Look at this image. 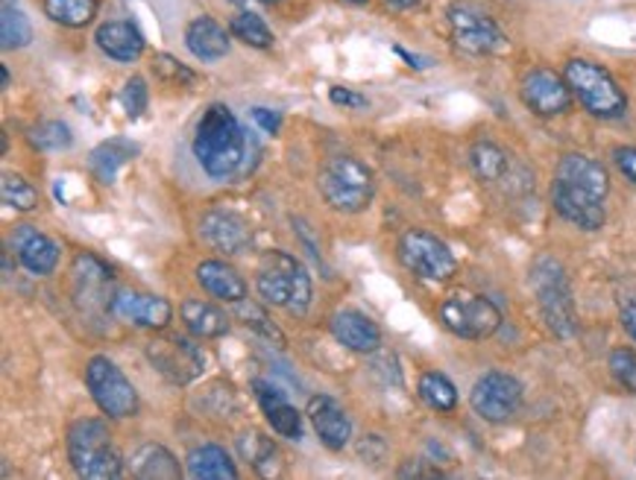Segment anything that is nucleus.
<instances>
[{"instance_id":"2eb2a0df","label":"nucleus","mask_w":636,"mask_h":480,"mask_svg":"<svg viewBox=\"0 0 636 480\" xmlns=\"http://www.w3.org/2000/svg\"><path fill=\"white\" fill-rule=\"evenodd\" d=\"M109 311L120 317L124 322H132L138 329H168L173 308L168 299L153 294H141V290H118L109 299Z\"/></svg>"},{"instance_id":"a211bd4d","label":"nucleus","mask_w":636,"mask_h":480,"mask_svg":"<svg viewBox=\"0 0 636 480\" xmlns=\"http://www.w3.org/2000/svg\"><path fill=\"white\" fill-rule=\"evenodd\" d=\"M253 390L264 416H267V422L273 425V430L285 439H303V416H299L297 407L285 398V393L264 378H255Z\"/></svg>"},{"instance_id":"aec40b11","label":"nucleus","mask_w":636,"mask_h":480,"mask_svg":"<svg viewBox=\"0 0 636 480\" xmlns=\"http://www.w3.org/2000/svg\"><path fill=\"white\" fill-rule=\"evenodd\" d=\"M331 334L340 345H347L349 352L373 354L382 345V331L370 317L361 311H338L329 322Z\"/></svg>"},{"instance_id":"37998d69","label":"nucleus","mask_w":636,"mask_h":480,"mask_svg":"<svg viewBox=\"0 0 636 480\" xmlns=\"http://www.w3.org/2000/svg\"><path fill=\"white\" fill-rule=\"evenodd\" d=\"M329 100L335 103V106H349V109H364L367 106L364 97L356 92H349V88H331Z\"/></svg>"},{"instance_id":"e433bc0d","label":"nucleus","mask_w":636,"mask_h":480,"mask_svg":"<svg viewBox=\"0 0 636 480\" xmlns=\"http://www.w3.org/2000/svg\"><path fill=\"white\" fill-rule=\"evenodd\" d=\"M0 194H3V203L15 211H33L39 205V191L24 177H15V173H3Z\"/></svg>"},{"instance_id":"72a5a7b5","label":"nucleus","mask_w":636,"mask_h":480,"mask_svg":"<svg viewBox=\"0 0 636 480\" xmlns=\"http://www.w3.org/2000/svg\"><path fill=\"white\" fill-rule=\"evenodd\" d=\"M235 313H239V320L244 322L246 329L255 331L258 338H264L267 343L273 345H285V334L279 331V326L267 317V311H264L262 305L250 302V299H241V302H235Z\"/></svg>"},{"instance_id":"09e8293b","label":"nucleus","mask_w":636,"mask_h":480,"mask_svg":"<svg viewBox=\"0 0 636 480\" xmlns=\"http://www.w3.org/2000/svg\"><path fill=\"white\" fill-rule=\"evenodd\" d=\"M262 3H282V0H262Z\"/></svg>"},{"instance_id":"f8f14e48","label":"nucleus","mask_w":636,"mask_h":480,"mask_svg":"<svg viewBox=\"0 0 636 480\" xmlns=\"http://www.w3.org/2000/svg\"><path fill=\"white\" fill-rule=\"evenodd\" d=\"M147 358L170 384H191L205 366L203 352L186 338H161L147 345Z\"/></svg>"},{"instance_id":"cd10ccee","label":"nucleus","mask_w":636,"mask_h":480,"mask_svg":"<svg viewBox=\"0 0 636 480\" xmlns=\"http://www.w3.org/2000/svg\"><path fill=\"white\" fill-rule=\"evenodd\" d=\"M188 474L197 480H235L239 469L230 460V455L221 446H200L194 448L186 460Z\"/></svg>"},{"instance_id":"7c9ffc66","label":"nucleus","mask_w":636,"mask_h":480,"mask_svg":"<svg viewBox=\"0 0 636 480\" xmlns=\"http://www.w3.org/2000/svg\"><path fill=\"white\" fill-rule=\"evenodd\" d=\"M44 12L51 21L71 30L92 24L97 15V0H44Z\"/></svg>"},{"instance_id":"2f4dec72","label":"nucleus","mask_w":636,"mask_h":480,"mask_svg":"<svg viewBox=\"0 0 636 480\" xmlns=\"http://www.w3.org/2000/svg\"><path fill=\"white\" fill-rule=\"evenodd\" d=\"M469 164L476 170L484 182H499L508 173V156L499 143L492 141H476L469 150Z\"/></svg>"},{"instance_id":"6e6552de","label":"nucleus","mask_w":636,"mask_h":480,"mask_svg":"<svg viewBox=\"0 0 636 480\" xmlns=\"http://www.w3.org/2000/svg\"><path fill=\"white\" fill-rule=\"evenodd\" d=\"M399 262L425 281H449L458 270L449 246L425 228H411L399 237Z\"/></svg>"},{"instance_id":"de8ad7c7","label":"nucleus","mask_w":636,"mask_h":480,"mask_svg":"<svg viewBox=\"0 0 636 480\" xmlns=\"http://www.w3.org/2000/svg\"><path fill=\"white\" fill-rule=\"evenodd\" d=\"M343 3H356V7H361V3H367V0H343Z\"/></svg>"},{"instance_id":"20e7f679","label":"nucleus","mask_w":636,"mask_h":480,"mask_svg":"<svg viewBox=\"0 0 636 480\" xmlns=\"http://www.w3.org/2000/svg\"><path fill=\"white\" fill-rule=\"evenodd\" d=\"M531 287H534L537 305L543 313L545 326L554 338L569 340L577 334V313L572 302V287H569L563 264L554 258H537L531 267Z\"/></svg>"},{"instance_id":"412c9836","label":"nucleus","mask_w":636,"mask_h":480,"mask_svg":"<svg viewBox=\"0 0 636 480\" xmlns=\"http://www.w3.org/2000/svg\"><path fill=\"white\" fill-rule=\"evenodd\" d=\"M554 179L581 188V191H590V194L602 196V200H607V194H611V177H607V170L595 159H590V156H581V152L563 156V159L558 161Z\"/></svg>"},{"instance_id":"c9c22d12","label":"nucleus","mask_w":636,"mask_h":480,"mask_svg":"<svg viewBox=\"0 0 636 480\" xmlns=\"http://www.w3.org/2000/svg\"><path fill=\"white\" fill-rule=\"evenodd\" d=\"M30 143H33L35 150L62 152L71 150L74 136H71L68 124H62V120H47V124H39L35 129H30Z\"/></svg>"},{"instance_id":"c03bdc74","label":"nucleus","mask_w":636,"mask_h":480,"mask_svg":"<svg viewBox=\"0 0 636 480\" xmlns=\"http://www.w3.org/2000/svg\"><path fill=\"white\" fill-rule=\"evenodd\" d=\"M622 329L628 331V338L636 343V302H628L622 308Z\"/></svg>"},{"instance_id":"49530a36","label":"nucleus","mask_w":636,"mask_h":480,"mask_svg":"<svg viewBox=\"0 0 636 480\" xmlns=\"http://www.w3.org/2000/svg\"><path fill=\"white\" fill-rule=\"evenodd\" d=\"M393 9H411V7H416L420 0H388Z\"/></svg>"},{"instance_id":"f257e3e1","label":"nucleus","mask_w":636,"mask_h":480,"mask_svg":"<svg viewBox=\"0 0 636 480\" xmlns=\"http://www.w3.org/2000/svg\"><path fill=\"white\" fill-rule=\"evenodd\" d=\"M194 156L212 179H230L244 168L246 132L230 106L212 103L194 132Z\"/></svg>"},{"instance_id":"0eeeda50","label":"nucleus","mask_w":636,"mask_h":480,"mask_svg":"<svg viewBox=\"0 0 636 480\" xmlns=\"http://www.w3.org/2000/svg\"><path fill=\"white\" fill-rule=\"evenodd\" d=\"M85 384H88L94 405L100 407L106 416H112V419H127V416L138 410L136 387L129 384L127 375L109 358L97 354V358L88 361V366H85Z\"/></svg>"},{"instance_id":"c756f323","label":"nucleus","mask_w":636,"mask_h":480,"mask_svg":"<svg viewBox=\"0 0 636 480\" xmlns=\"http://www.w3.org/2000/svg\"><path fill=\"white\" fill-rule=\"evenodd\" d=\"M416 393H420L425 405L437 413H452L458 407V390H455V384L443 372H425L423 378H420Z\"/></svg>"},{"instance_id":"dca6fc26","label":"nucleus","mask_w":636,"mask_h":480,"mask_svg":"<svg viewBox=\"0 0 636 480\" xmlns=\"http://www.w3.org/2000/svg\"><path fill=\"white\" fill-rule=\"evenodd\" d=\"M200 235H203L218 253L226 255H241L253 246V232L246 226V220L239 217V214H232V211H205L203 220H200Z\"/></svg>"},{"instance_id":"f3484780","label":"nucleus","mask_w":636,"mask_h":480,"mask_svg":"<svg viewBox=\"0 0 636 480\" xmlns=\"http://www.w3.org/2000/svg\"><path fill=\"white\" fill-rule=\"evenodd\" d=\"M9 244L18 253V262L33 276H51L60 264V246L35 226H15L9 235Z\"/></svg>"},{"instance_id":"4c0bfd02","label":"nucleus","mask_w":636,"mask_h":480,"mask_svg":"<svg viewBox=\"0 0 636 480\" xmlns=\"http://www.w3.org/2000/svg\"><path fill=\"white\" fill-rule=\"evenodd\" d=\"M611 372L622 387L636 396V352L634 349H613L611 352Z\"/></svg>"},{"instance_id":"473e14b6","label":"nucleus","mask_w":636,"mask_h":480,"mask_svg":"<svg viewBox=\"0 0 636 480\" xmlns=\"http://www.w3.org/2000/svg\"><path fill=\"white\" fill-rule=\"evenodd\" d=\"M0 42L3 51H15V47H26L33 42V26L30 18L18 7H12V0H3V15H0Z\"/></svg>"},{"instance_id":"39448f33","label":"nucleus","mask_w":636,"mask_h":480,"mask_svg":"<svg viewBox=\"0 0 636 480\" xmlns=\"http://www.w3.org/2000/svg\"><path fill=\"white\" fill-rule=\"evenodd\" d=\"M563 76H566L577 103L595 118L616 120L628 111V97L619 88V83L613 79L611 71H604L602 65L590 60H569Z\"/></svg>"},{"instance_id":"423d86ee","label":"nucleus","mask_w":636,"mask_h":480,"mask_svg":"<svg viewBox=\"0 0 636 480\" xmlns=\"http://www.w3.org/2000/svg\"><path fill=\"white\" fill-rule=\"evenodd\" d=\"M317 182H320L322 200L343 214H358L373 203V173L352 156H335L326 161Z\"/></svg>"},{"instance_id":"7ed1b4c3","label":"nucleus","mask_w":636,"mask_h":480,"mask_svg":"<svg viewBox=\"0 0 636 480\" xmlns=\"http://www.w3.org/2000/svg\"><path fill=\"white\" fill-rule=\"evenodd\" d=\"M68 457L80 478L115 480L124 474V460L118 448L112 446L106 422L80 419L68 430Z\"/></svg>"},{"instance_id":"4468645a","label":"nucleus","mask_w":636,"mask_h":480,"mask_svg":"<svg viewBox=\"0 0 636 480\" xmlns=\"http://www.w3.org/2000/svg\"><path fill=\"white\" fill-rule=\"evenodd\" d=\"M552 205L566 223L584 228V232L602 228L604 220H607L602 196L590 194V191H581V188L569 185V182H560V179H554L552 185Z\"/></svg>"},{"instance_id":"a878e982","label":"nucleus","mask_w":636,"mask_h":480,"mask_svg":"<svg viewBox=\"0 0 636 480\" xmlns=\"http://www.w3.org/2000/svg\"><path fill=\"white\" fill-rule=\"evenodd\" d=\"M136 152H138L136 143L124 141V138H115V141H106L100 143V147H94L92 156H88V170H92L94 179H97L100 185H112L115 177H118V170L124 168Z\"/></svg>"},{"instance_id":"bb28decb","label":"nucleus","mask_w":636,"mask_h":480,"mask_svg":"<svg viewBox=\"0 0 636 480\" xmlns=\"http://www.w3.org/2000/svg\"><path fill=\"white\" fill-rule=\"evenodd\" d=\"M129 469H132L136 478L145 480H177L182 474L177 457L170 455L165 446H156V442L138 448L136 455L129 457Z\"/></svg>"},{"instance_id":"393cba45","label":"nucleus","mask_w":636,"mask_h":480,"mask_svg":"<svg viewBox=\"0 0 636 480\" xmlns=\"http://www.w3.org/2000/svg\"><path fill=\"white\" fill-rule=\"evenodd\" d=\"M179 313H182V322H186V329L191 331L194 338L214 340L223 338V334L230 331L226 313H223L221 308H214L212 302H203V299H186Z\"/></svg>"},{"instance_id":"f03ea898","label":"nucleus","mask_w":636,"mask_h":480,"mask_svg":"<svg viewBox=\"0 0 636 480\" xmlns=\"http://www.w3.org/2000/svg\"><path fill=\"white\" fill-rule=\"evenodd\" d=\"M255 287H258V296L264 302L285 308L294 317H303L311 305V276L303 267V262L282 253V249H271V253L262 255Z\"/></svg>"},{"instance_id":"9b49d317","label":"nucleus","mask_w":636,"mask_h":480,"mask_svg":"<svg viewBox=\"0 0 636 480\" xmlns=\"http://www.w3.org/2000/svg\"><path fill=\"white\" fill-rule=\"evenodd\" d=\"M469 405L484 422H508L522 407V384L508 372H487L469 393Z\"/></svg>"},{"instance_id":"a19ab883","label":"nucleus","mask_w":636,"mask_h":480,"mask_svg":"<svg viewBox=\"0 0 636 480\" xmlns=\"http://www.w3.org/2000/svg\"><path fill=\"white\" fill-rule=\"evenodd\" d=\"M613 161L622 170V177L636 185V147H616L613 150Z\"/></svg>"},{"instance_id":"f704fd0d","label":"nucleus","mask_w":636,"mask_h":480,"mask_svg":"<svg viewBox=\"0 0 636 480\" xmlns=\"http://www.w3.org/2000/svg\"><path fill=\"white\" fill-rule=\"evenodd\" d=\"M230 33L244 42L246 47H255V51H267L273 47V33L271 26L264 24V18L253 15V12H241L230 21Z\"/></svg>"},{"instance_id":"4be33fe9","label":"nucleus","mask_w":636,"mask_h":480,"mask_svg":"<svg viewBox=\"0 0 636 480\" xmlns=\"http://www.w3.org/2000/svg\"><path fill=\"white\" fill-rule=\"evenodd\" d=\"M94 42L115 62H136L145 53V35L132 21H106L97 26Z\"/></svg>"},{"instance_id":"c85d7f7f","label":"nucleus","mask_w":636,"mask_h":480,"mask_svg":"<svg viewBox=\"0 0 636 480\" xmlns=\"http://www.w3.org/2000/svg\"><path fill=\"white\" fill-rule=\"evenodd\" d=\"M239 448L241 455H244V460H250L253 463V469L262 478H273L276 474V466H279V448L273 446V439H267L264 434H258V430H244L239 439Z\"/></svg>"},{"instance_id":"ea45409f","label":"nucleus","mask_w":636,"mask_h":480,"mask_svg":"<svg viewBox=\"0 0 636 480\" xmlns=\"http://www.w3.org/2000/svg\"><path fill=\"white\" fill-rule=\"evenodd\" d=\"M153 71L161 76V79H168V83H194V74H191V71H188L182 62H177L173 56H168V53L156 56Z\"/></svg>"},{"instance_id":"b1692460","label":"nucleus","mask_w":636,"mask_h":480,"mask_svg":"<svg viewBox=\"0 0 636 480\" xmlns=\"http://www.w3.org/2000/svg\"><path fill=\"white\" fill-rule=\"evenodd\" d=\"M197 281L205 294H212L214 299H223V302L235 305L246 299V281L239 276V270H232L230 264L203 262L197 267Z\"/></svg>"},{"instance_id":"1a4fd4ad","label":"nucleus","mask_w":636,"mask_h":480,"mask_svg":"<svg viewBox=\"0 0 636 480\" xmlns=\"http://www.w3.org/2000/svg\"><path fill=\"white\" fill-rule=\"evenodd\" d=\"M441 322L455 338L484 340L499 331L501 313L487 296L455 294L441 305Z\"/></svg>"},{"instance_id":"58836bf2","label":"nucleus","mask_w":636,"mask_h":480,"mask_svg":"<svg viewBox=\"0 0 636 480\" xmlns=\"http://www.w3.org/2000/svg\"><path fill=\"white\" fill-rule=\"evenodd\" d=\"M120 100H124V109H127L129 118H138L141 111L147 109V83L141 76H132L124 85V94H120Z\"/></svg>"},{"instance_id":"ddd939ff","label":"nucleus","mask_w":636,"mask_h":480,"mask_svg":"<svg viewBox=\"0 0 636 480\" xmlns=\"http://www.w3.org/2000/svg\"><path fill=\"white\" fill-rule=\"evenodd\" d=\"M522 103L528 109L540 115V118H554V115H563L572 106V88H569L566 76L554 74L549 68H537L531 74H526L522 79Z\"/></svg>"},{"instance_id":"a18cd8bd","label":"nucleus","mask_w":636,"mask_h":480,"mask_svg":"<svg viewBox=\"0 0 636 480\" xmlns=\"http://www.w3.org/2000/svg\"><path fill=\"white\" fill-rule=\"evenodd\" d=\"M396 53L402 56V60L411 62V68H428V60H420V56H411L407 51H402V47H396Z\"/></svg>"},{"instance_id":"5701e85b","label":"nucleus","mask_w":636,"mask_h":480,"mask_svg":"<svg viewBox=\"0 0 636 480\" xmlns=\"http://www.w3.org/2000/svg\"><path fill=\"white\" fill-rule=\"evenodd\" d=\"M186 47L200 62H218L230 53V33L214 18L200 15L186 26Z\"/></svg>"},{"instance_id":"6ab92c4d","label":"nucleus","mask_w":636,"mask_h":480,"mask_svg":"<svg viewBox=\"0 0 636 480\" xmlns=\"http://www.w3.org/2000/svg\"><path fill=\"white\" fill-rule=\"evenodd\" d=\"M308 419L315 425L322 446L331 448V451H340L349 442V437H352V422H349L347 410L331 396H311V402H308Z\"/></svg>"},{"instance_id":"79ce46f5","label":"nucleus","mask_w":636,"mask_h":480,"mask_svg":"<svg viewBox=\"0 0 636 480\" xmlns=\"http://www.w3.org/2000/svg\"><path fill=\"white\" fill-rule=\"evenodd\" d=\"M253 120L264 129V132H267V136H276V132H279V127H282L279 115H276V111H271V109H264V106H255Z\"/></svg>"},{"instance_id":"9d476101","label":"nucleus","mask_w":636,"mask_h":480,"mask_svg":"<svg viewBox=\"0 0 636 480\" xmlns=\"http://www.w3.org/2000/svg\"><path fill=\"white\" fill-rule=\"evenodd\" d=\"M446 18H449L452 39H455V44L464 53L490 56V53H499L508 47V39L499 30V24L487 12L473 7V3H452Z\"/></svg>"}]
</instances>
